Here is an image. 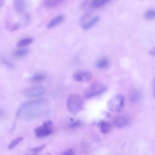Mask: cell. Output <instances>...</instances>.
Segmentation results:
<instances>
[{"label": "cell", "instance_id": "cell-1", "mask_svg": "<svg viewBox=\"0 0 155 155\" xmlns=\"http://www.w3.org/2000/svg\"><path fill=\"white\" fill-rule=\"evenodd\" d=\"M41 106H29L23 109H19L17 112V115L21 114L24 120L26 121H30L34 120L39 116H41L42 114L46 113V110L41 108Z\"/></svg>", "mask_w": 155, "mask_h": 155}, {"label": "cell", "instance_id": "cell-2", "mask_svg": "<svg viewBox=\"0 0 155 155\" xmlns=\"http://www.w3.org/2000/svg\"><path fill=\"white\" fill-rule=\"evenodd\" d=\"M83 104L81 96L78 94H73L69 96L67 101L68 110L72 114H76L81 109Z\"/></svg>", "mask_w": 155, "mask_h": 155}, {"label": "cell", "instance_id": "cell-3", "mask_svg": "<svg viewBox=\"0 0 155 155\" xmlns=\"http://www.w3.org/2000/svg\"><path fill=\"white\" fill-rule=\"evenodd\" d=\"M107 87L101 83H96L88 89H87L84 93V96L86 98H90L102 94L106 92Z\"/></svg>", "mask_w": 155, "mask_h": 155}, {"label": "cell", "instance_id": "cell-4", "mask_svg": "<svg viewBox=\"0 0 155 155\" xmlns=\"http://www.w3.org/2000/svg\"><path fill=\"white\" fill-rule=\"evenodd\" d=\"M108 108L113 112H120L124 107V98L120 94L113 96L108 103Z\"/></svg>", "mask_w": 155, "mask_h": 155}, {"label": "cell", "instance_id": "cell-5", "mask_svg": "<svg viewBox=\"0 0 155 155\" xmlns=\"http://www.w3.org/2000/svg\"><path fill=\"white\" fill-rule=\"evenodd\" d=\"M36 135L38 137H45L52 132V123L50 121H46L43 125L38 127L35 130Z\"/></svg>", "mask_w": 155, "mask_h": 155}, {"label": "cell", "instance_id": "cell-6", "mask_svg": "<svg viewBox=\"0 0 155 155\" xmlns=\"http://www.w3.org/2000/svg\"><path fill=\"white\" fill-rule=\"evenodd\" d=\"M45 93V89L41 86L32 87L24 92V94L29 98H38Z\"/></svg>", "mask_w": 155, "mask_h": 155}, {"label": "cell", "instance_id": "cell-7", "mask_svg": "<svg viewBox=\"0 0 155 155\" xmlns=\"http://www.w3.org/2000/svg\"><path fill=\"white\" fill-rule=\"evenodd\" d=\"M74 80L78 82H87L92 80V74L87 71H78L73 75Z\"/></svg>", "mask_w": 155, "mask_h": 155}, {"label": "cell", "instance_id": "cell-8", "mask_svg": "<svg viewBox=\"0 0 155 155\" xmlns=\"http://www.w3.org/2000/svg\"><path fill=\"white\" fill-rule=\"evenodd\" d=\"M129 123V120L125 116H118L114 118L113 124L117 128H121L126 127Z\"/></svg>", "mask_w": 155, "mask_h": 155}, {"label": "cell", "instance_id": "cell-9", "mask_svg": "<svg viewBox=\"0 0 155 155\" xmlns=\"http://www.w3.org/2000/svg\"><path fill=\"white\" fill-rule=\"evenodd\" d=\"M64 17L63 15H58L53 18L52 20L48 23L47 24V27L48 28H53L56 26H58L59 24L63 22L64 20Z\"/></svg>", "mask_w": 155, "mask_h": 155}, {"label": "cell", "instance_id": "cell-10", "mask_svg": "<svg viewBox=\"0 0 155 155\" xmlns=\"http://www.w3.org/2000/svg\"><path fill=\"white\" fill-rule=\"evenodd\" d=\"M141 93L138 90H133L130 93V100L132 103H137L141 98Z\"/></svg>", "mask_w": 155, "mask_h": 155}, {"label": "cell", "instance_id": "cell-11", "mask_svg": "<svg viewBox=\"0 0 155 155\" xmlns=\"http://www.w3.org/2000/svg\"><path fill=\"white\" fill-rule=\"evenodd\" d=\"M14 7L18 13L23 12L26 8V3L23 0H16L14 1Z\"/></svg>", "mask_w": 155, "mask_h": 155}, {"label": "cell", "instance_id": "cell-12", "mask_svg": "<svg viewBox=\"0 0 155 155\" xmlns=\"http://www.w3.org/2000/svg\"><path fill=\"white\" fill-rule=\"evenodd\" d=\"M63 2L61 0H46L43 2V4L46 7L52 8L60 6Z\"/></svg>", "mask_w": 155, "mask_h": 155}, {"label": "cell", "instance_id": "cell-13", "mask_svg": "<svg viewBox=\"0 0 155 155\" xmlns=\"http://www.w3.org/2000/svg\"><path fill=\"white\" fill-rule=\"evenodd\" d=\"M100 19V18L99 16H96L93 18H92L90 21H89L88 22H87L86 23H85L83 26V28L85 30H87V29H89L90 28H92V27H93L98 22Z\"/></svg>", "mask_w": 155, "mask_h": 155}, {"label": "cell", "instance_id": "cell-14", "mask_svg": "<svg viewBox=\"0 0 155 155\" xmlns=\"http://www.w3.org/2000/svg\"><path fill=\"white\" fill-rule=\"evenodd\" d=\"M33 41V38H30V37H27V38H24L21 39V40H19L18 43V46L19 47H24L28 45H29L30 44H31Z\"/></svg>", "mask_w": 155, "mask_h": 155}, {"label": "cell", "instance_id": "cell-15", "mask_svg": "<svg viewBox=\"0 0 155 155\" xmlns=\"http://www.w3.org/2000/svg\"><path fill=\"white\" fill-rule=\"evenodd\" d=\"M100 128L101 131L104 134L109 133L111 130V126L110 124L106 121H101L100 123Z\"/></svg>", "mask_w": 155, "mask_h": 155}, {"label": "cell", "instance_id": "cell-16", "mask_svg": "<svg viewBox=\"0 0 155 155\" xmlns=\"http://www.w3.org/2000/svg\"><path fill=\"white\" fill-rule=\"evenodd\" d=\"M46 78V75L43 73H38L30 78V80L33 82H40Z\"/></svg>", "mask_w": 155, "mask_h": 155}, {"label": "cell", "instance_id": "cell-17", "mask_svg": "<svg viewBox=\"0 0 155 155\" xmlns=\"http://www.w3.org/2000/svg\"><path fill=\"white\" fill-rule=\"evenodd\" d=\"M108 66V61L105 58H103L100 59L96 63V67L98 69H106Z\"/></svg>", "mask_w": 155, "mask_h": 155}, {"label": "cell", "instance_id": "cell-18", "mask_svg": "<svg viewBox=\"0 0 155 155\" xmlns=\"http://www.w3.org/2000/svg\"><path fill=\"white\" fill-rule=\"evenodd\" d=\"M29 52V50L26 48H21L17 50L14 53V56L16 57H23L26 55Z\"/></svg>", "mask_w": 155, "mask_h": 155}, {"label": "cell", "instance_id": "cell-19", "mask_svg": "<svg viewBox=\"0 0 155 155\" xmlns=\"http://www.w3.org/2000/svg\"><path fill=\"white\" fill-rule=\"evenodd\" d=\"M107 3V1H105V0H95L92 3V7L94 9L99 8Z\"/></svg>", "mask_w": 155, "mask_h": 155}, {"label": "cell", "instance_id": "cell-20", "mask_svg": "<svg viewBox=\"0 0 155 155\" xmlns=\"http://www.w3.org/2000/svg\"><path fill=\"white\" fill-rule=\"evenodd\" d=\"M0 61H1V63L3 64H4L6 67H7L9 69H13L14 67L13 64L10 60H9L8 59H7V58H6L2 57V58H0Z\"/></svg>", "mask_w": 155, "mask_h": 155}, {"label": "cell", "instance_id": "cell-21", "mask_svg": "<svg viewBox=\"0 0 155 155\" xmlns=\"http://www.w3.org/2000/svg\"><path fill=\"white\" fill-rule=\"evenodd\" d=\"M23 138H21V137H19V138H16L15 140H14L13 141H12V142L9 144V146H8V148H9V150L15 147H16L21 141H23Z\"/></svg>", "mask_w": 155, "mask_h": 155}, {"label": "cell", "instance_id": "cell-22", "mask_svg": "<svg viewBox=\"0 0 155 155\" xmlns=\"http://www.w3.org/2000/svg\"><path fill=\"white\" fill-rule=\"evenodd\" d=\"M145 18L148 19H153L155 18V10H148L145 13Z\"/></svg>", "mask_w": 155, "mask_h": 155}, {"label": "cell", "instance_id": "cell-23", "mask_svg": "<svg viewBox=\"0 0 155 155\" xmlns=\"http://www.w3.org/2000/svg\"><path fill=\"white\" fill-rule=\"evenodd\" d=\"M45 147H46L45 145H40L39 147H35L33 149H32L31 150L32 151H34V152H38V151H40L41 150H43Z\"/></svg>", "mask_w": 155, "mask_h": 155}, {"label": "cell", "instance_id": "cell-24", "mask_svg": "<svg viewBox=\"0 0 155 155\" xmlns=\"http://www.w3.org/2000/svg\"><path fill=\"white\" fill-rule=\"evenodd\" d=\"M63 155H75V153L72 150L69 149L67 151H66Z\"/></svg>", "mask_w": 155, "mask_h": 155}, {"label": "cell", "instance_id": "cell-25", "mask_svg": "<svg viewBox=\"0 0 155 155\" xmlns=\"http://www.w3.org/2000/svg\"><path fill=\"white\" fill-rule=\"evenodd\" d=\"M150 54L152 56H155V47L153 48L150 51Z\"/></svg>", "mask_w": 155, "mask_h": 155}, {"label": "cell", "instance_id": "cell-26", "mask_svg": "<svg viewBox=\"0 0 155 155\" xmlns=\"http://www.w3.org/2000/svg\"><path fill=\"white\" fill-rule=\"evenodd\" d=\"M4 1H1V0H0V9H1V7L4 6Z\"/></svg>", "mask_w": 155, "mask_h": 155}, {"label": "cell", "instance_id": "cell-27", "mask_svg": "<svg viewBox=\"0 0 155 155\" xmlns=\"http://www.w3.org/2000/svg\"><path fill=\"white\" fill-rule=\"evenodd\" d=\"M153 89H154V90L155 92V79L154 80V81H153Z\"/></svg>", "mask_w": 155, "mask_h": 155}, {"label": "cell", "instance_id": "cell-28", "mask_svg": "<svg viewBox=\"0 0 155 155\" xmlns=\"http://www.w3.org/2000/svg\"><path fill=\"white\" fill-rule=\"evenodd\" d=\"M154 98H155V92H154Z\"/></svg>", "mask_w": 155, "mask_h": 155}]
</instances>
